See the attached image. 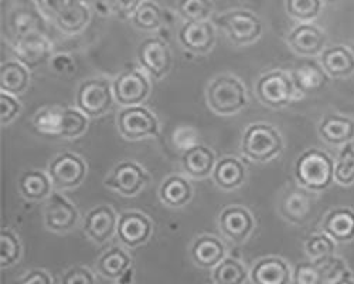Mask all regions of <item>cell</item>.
Here are the masks:
<instances>
[{
	"instance_id": "obj_48",
	"label": "cell",
	"mask_w": 354,
	"mask_h": 284,
	"mask_svg": "<svg viewBox=\"0 0 354 284\" xmlns=\"http://www.w3.org/2000/svg\"><path fill=\"white\" fill-rule=\"evenodd\" d=\"M143 0H111L112 12L121 19L131 17Z\"/></svg>"
},
{
	"instance_id": "obj_20",
	"label": "cell",
	"mask_w": 354,
	"mask_h": 284,
	"mask_svg": "<svg viewBox=\"0 0 354 284\" xmlns=\"http://www.w3.org/2000/svg\"><path fill=\"white\" fill-rule=\"evenodd\" d=\"M118 218L111 206L98 205L86 213L82 229L94 243L104 245L116 233Z\"/></svg>"
},
{
	"instance_id": "obj_2",
	"label": "cell",
	"mask_w": 354,
	"mask_h": 284,
	"mask_svg": "<svg viewBox=\"0 0 354 284\" xmlns=\"http://www.w3.org/2000/svg\"><path fill=\"white\" fill-rule=\"evenodd\" d=\"M241 154L252 162L265 163L283 151V138L277 127L268 123L250 124L241 138Z\"/></svg>"
},
{
	"instance_id": "obj_42",
	"label": "cell",
	"mask_w": 354,
	"mask_h": 284,
	"mask_svg": "<svg viewBox=\"0 0 354 284\" xmlns=\"http://www.w3.org/2000/svg\"><path fill=\"white\" fill-rule=\"evenodd\" d=\"M21 243L19 238L9 229L0 232V266L2 269L12 267L20 260Z\"/></svg>"
},
{
	"instance_id": "obj_19",
	"label": "cell",
	"mask_w": 354,
	"mask_h": 284,
	"mask_svg": "<svg viewBox=\"0 0 354 284\" xmlns=\"http://www.w3.org/2000/svg\"><path fill=\"white\" fill-rule=\"evenodd\" d=\"M13 51L16 59L28 70H36L51 60V43L40 32L16 37Z\"/></svg>"
},
{
	"instance_id": "obj_4",
	"label": "cell",
	"mask_w": 354,
	"mask_h": 284,
	"mask_svg": "<svg viewBox=\"0 0 354 284\" xmlns=\"http://www.w3.org/2000/svg\"><path fill=\"white\" fill-rule=\"evenodd\" d=\"M36 6L47 20L68 36L85 30L91 20L90 8L78 0H36Z\"/></svg>"
},
{
	"instance_id": "obj_13",
	"label": "cell",
	"mask_w": 354,
	"mask_h": 284,
	"mask_svg": "<svg viewBox=\"0 0 354 284\" xmlns=\"http://www.w3.org/2000/svg\"><path fill=\"white\" fill-rule=\"evenodd\" d=\"M80 213L68 199L57 189L46 199L44 224L55 233H67L77 226Z\"/></svg>"
},
{
	"instance_id": "obj_10",
	"label": "cell",
	"mask_w": 354,
	"mask_h": 284,
	"mask_svg": "<svg viewBox=\"0 0 354 284\" xmlns=\"http://www.w3.org/2000/svg\"><path fill=\"white\" fill-rule=\"evenodd\" d=\"M138 62L145 73L155 80H160L169 74L173 63L171 51L166 42L158 37H149L140 42L138 51Z\"/></svg>"
},
{
	"instance_id": "obj_41",
	"label": "cell",
	"mask_w": 354,
	"mask_h": 284,
	"mask_svg": "<svg viewBox=\"0 0 354 284\" xmlns=\"http://www.w3.org/2000/svg\"><path fill=\"white\" fill-rule=\"evenodd\" d=\"M176 10L185 21L209 20L213 15L214 5L212 0H179Z\"/></svg>"
},
{
	"instance_id": "obj_9",
	"label": "cell",
	"mask_w": 354,
	"mask_h": 284,
	"mask_svg": "<svg viewBox=\"0 0 354 284\" xmlns=\"http://www.w3.org/2000/svg\"><path fill=\"white\" fill-rule=\"evenodd\" d=\"M47 174L53 182L54 189H74L80 186L86 177V163L77 154L63 152L51 159Z\"/></svg>"
},
{
	"instance_id": "obj_33",
	"label": "cell",
	"mask_w": 354,
	"mask_h": 284,
	"mask_svg": "<svg viewBox=\"0 0 354 284\" xmlns=\"http://www.w3.org/2000/svg\"><path fill=\"white\" fill-rule=\"evenodd\" d=\"M43 15L39 9L20 6L16 8L9 17V24L16 37L27 36L32 33H39L43 23Z\"/></svg>"
},
{
	"instance_id": "obj_45",
	"label": "cell",
	"mask_w": 354,
	"mask_h": 284,
	"mask_svg": "<svg viewBox=\"0 0 354 284\" xmlns=\"http://www.w3.org/2000/svg\"><path fill=\"white\" fill-rule=\"evenodd\" d=\"M173 142L174 145L182 150L183 152L189 148H192L193 145L198 144L197 141V134L194 130L192 128H186V127H182L179 130H176L174 134H173Z\"/></svg>"
},
{
	"instance_id": "obj_17",
	"label": "cell",
	"mask_w": 354,
	"mask_h": 284,
	"mask_svg": "<svg viewBox=\"0 0 354 284\" xmlns=\"http://www.w3.org/2000/svg\"><path fill=\"white\" fill-rule=\"evenodd\" d=\"M317 134L324 144L340 150L354 142V118L342 112H326L317 124Z\"/></svg>"
},
{
	"instance_id": "obj_50",
	"label": "cell",
	"mask_w": 354,
	"mask_h": 284,
	"mask_svg": "<svg viewBox=\"0 0 354 284\" xmlns=\"http://www.w3.org/2000/svg\"><path fill=\"white\" fill-rule=\"evenodd\" d=\"M133 274H135V273H133V267L131 266V267H129L120 278H118L116 281H118V283H131V281L133 280Z\"/></svg>"
},
{
	"instance_id": "obj_24",
	"label": "cell",
	"mask_w": 354,
	"mask_h": 284,
	"mask_svg": "<svg viewBox=\"0 0 354 284\" xmlns=\"http://www.w3.org/2000/svg\"><path fill=\"white\" fill-rule=\"evenodd\" d=\"M289 263L278 256H267L255 262L250 272V280L257 284H286L292 283Z\"/></svg>"
},
{
	"instance_id": "obj_44",
	"label": "cell",
	"mask_w": 354,
	"mask_h": 284,
	"mask_svg": "<svg viewBox=\"0 0 354 284\" xmlns=\"http://www.w3.org/2000/svg\"><path fill=\"white\" fill-rule=\"evenodd\" d=\"M0 108H2V111H0V123H2V125H8L19 116L21 104L13 94L2 91L0 93Z\"/></svg>"
},
{
	"instance_id": "obj_28",
	"label": "cell",
	"mask_w": 354,
	"mask_h": 284,
	"mask_svg": "<svg viewBox=\"0 0 354 284\" xmlns=\"http://www.w3.org/2000/svg\"><path fill=\"white\" fill-rule=\"evenodd\" d=\"M247 178L245 165L235 157H223L217 161L213 179L216 185L223 190H234L240 188Z\"/></svg>"
},
{
	"instance_id": "obj_26",
	"label": "cell",
	"mask_w": 354,
	"mask_h": 284,
	"mask_svg": "<svg viewBox=\"0 0 354 284\" xmlns=\"http://www.w3.org/2000/svg\"><path fill=\"white\" fill-rule=\"evenodd\" d=\"M290 76L301 96L320 91L323 87H326L330 80L329 74L324 71L319 62L316 63L310 60L292 70Z\"/></svg>"
},
{
	"instance_id": "obj_35",
	"label": "cell",
	"mask_w": 354,
	"mask_h": 284,
	"mask_svg": "<svg viewBox=\"0 0 354 284\" xmlns=\"http://www.w3.org/2000/svg\"><path fill=\"white\" fill-rule=\"evenodd\" d=\"M319 265L322 269V278L324 284L354 283V273L342 256L333 254Z\"/></svg>"
},
{
	"instance_id": "obj_40",
	"label": "cell",
	"mask_w": 354,
	"mask_h": 284,
	"mask_svg": "<svg viewBox=\"0 0 354 284\" xmlns=\"http://www.w3.org/2000/svg\"><path fill=\"white\" fill-rule=\"evenodd\" d=\"M248 273L245 266L232 258H224L213 269V281L220 284H241L247 280Z\"/></svg>"
},
{
	"instance_id": "obj_29",
	"label": "cell",
	"mask_w": 354,
	"mask_h": 284,
	"mask_svg": "<svg viewBox=\"0 0 354 284\" xmlns=\"http://www.w3.org/2000/svg\"><path fill=\"white\" fill-rule=\"evenodd\" d=\"M20 195L27 201H44L53 192V182L48 174L39 169H30L21 174L17 182Z\"/></svg>"
},
{
	"instance_id": "obj_16",
	"label": "cell",
	"mask_w": 354,
	"mask_h": 284,
	"mask_svg": "<svg viewBox=\"0 0 354 284\" xmlns=\"http://www.w3.org/2000/svg\"><path fill=\"white\" fill-rule=\"evenodd\" d=\"M153 235V223L145 213L138 211L122 212L118 218L116 236L127 247H139Z\"/></svg>"
},
{
	"instance_id": "obj_15",
	"label": "cell",
	"mask_w": 354,
	"mask_h": 284,
	"mask_svg": "<svg viewBox=\"0 0 354 284\" xmlns=\"http://www.w3.org/2000/svg\"><path fill=\"white\" fill-rule=\"evenodd\" d=\"M317 193H313L304 186L288 188L282 195L279 212L292 224H305L315 212Z\"/></svg>"
},
{
	"instance_id": "obj_52",
	"label": "cell",
	"mask_w": 354,
	"mask_h": 284,
	"mask_svg": "<svg viewBox=\"0 0 354 284\" xmlns=\"http://www.w3.org/2000/svg\"><path fill=\"white\" fill-rule=\"evenodd\" d=\"M324 2H326V0H324Z\"/></svg>"
},
{
	"instance_id": "obj_23",
	"label": "cell",
	"mask_w": 354,
	"mask_h": 284,
	"mask_svg": "<svg viewBox=\"0 0 354 284\" xmlns=\"http://www.w3.org/2000/svg\"><path fill=\"white\" fill-rule=\"evenodd\" d=\"M319 63L330 78H348L354 74V51L342 43L326 46L319 55Z\"/></svg>"
},
{
	"instance_id": "obj_30",
	"label": "cell",
	"mask_w": 354,
	"mask_h": 284,
	"mask_svg": "<svg viewBox=\"0 0 354 284\" xmlns=\"http://www.w3.org/2000/svg\"><path fill=\"white\" fill-rule=\"evenodd\" d=\"M159 197L166 206L179 209L192 201L193 188L186 178L180 175H171L162 182L159 188Z\"/></svg>"
},
{
	"instance_id": "obj_27",
	"label": "cell",
	"mask_w": 354,
	"mask_h": 284,
	"mask_svg": "<svg viewBox=\"0 0 354 284\" xmlns=\"http://www.w3.org/2000/svg\"><path fill=\"white\" fill-rule=\"evenodd\" d=\"M224 258L225 246L216 236H198L192 246V259L201 269H214Z\"/></svg>"
},
{
	"instance_id": "obj_46",
	"label": "cell",
	"mask_w": 354,
	"mask_h": 284,
	"mask_svg": "<svg viewBox=\"0 0 354 284\" xmlns=\"http://www.w3.org/2000/svg\"><path fill=\"white\" fill-rule=\"evenodd\" d=\"M62 281L66 284H75V283H94L95 276L91 273V270H88L86 267L75 266L68 269L64 276L62 277Z\"/></svg>"
},
{
	"instance_id": "obj_38",
	"label": "cell",
	"mask_w": 354,
	"mask_h": 284,
	"mask_svg": "<svg viewBox=\"0 0 354 284\" xmlns=\"http://www.w3.org/2000/svg\"><path fill=\"white\" fill-rule=\"evenodd\" d=\"M62 123H63V107H46L37 111V114L33 118L35 128L48 136L60 138L62 131Z\"/></svg>"
},
{
	"instance_id": "obj_21",
	"label": "cell",
	"mask_w": 354,
	"mask_h": 284,
	"mask_svg": "<svg viewBox=\"0 0 354 284\" xmlns=\"http://www.w3.org/2000/svg\"><path fill=\"white\" fill-rule=\"evenodd\" d=\"M179 42L194 54H205L216 43V28L210 20L185 21L179 30Z\"/></svg>"
},
{
	"instance_id": "obj_34",
	"label": "cell",
	"mask_w": 354,
	"mask_h": 284,
	"mask_svg": "<svg viewBox=\"0 0 354 284\" xmlns=\"http://www.w3.org/2000/svg\"><path fill=\"white\" fill-rule=\"evenodd\" d=\"M163 10L162 8L152 2V0H143L138 6L135 13L131 16L132 24L143 32H153L163 24Z\"/></svg>"
},
{
	"instance_id": "obj_12",
	"label": "cell",
	"mask_w": 354,
	"mask_h": 284,
	"mask_svg": "<svg viewBox=\"0 0 354 284\" xmlns=\"http://www.w3.org/2000/svg\"><path fill=\"white\" fill-rule=\"evenodd\" d=\"M149 182L146 170L133 161H122L105 178V186L122 196H136Z\"/></svg>"
},
{
	"instance_id": "obj_43",
	"label": "cell",
	"mask_w": 354,
	"mask_h": 284,
	"mask_svg": "<svg viewBox=\"0 0 354 284\" xmlns=\"http://www.w3.org/2000/svg\"><path fill=\"white\" fill-rule=\"evenodd\" d=\"M292 283L295 284H320L323 283L322 278V269L320 265L316 262H301L293 269L292 273Z\"/></svg>"
},
{
	"instance_id": "obj_49",
	"label": "cell",
	"mask_w": 354,
	"mask_h": 284,
	"mask_svg": "<svg viewBox=\"0 0 354 284\" xmlns=\"http://www.w3.org/2000/svg\"><path fill=\"white\" fill-rule=\"evenodd\" d=\"M17 281L21 283V284H35V283L48 284V283L53 281V277L46 270H43V269H33L30 272H27Z\"/></svg>"
},
{
	"instance_id": "obj_51",
	"label": "cell",
	"mask_w": 354,
	"mask_h": 284,
	"mask_svg": "<svg viewBox=\"0 0 354 284\" xmlns=\"http://www.w3.org/2000/svg\"><path fill=\"white\" fill-rule=\"evenodd\" d=\"M78 2H86V0H78Z\"/></svg>"
},
{
	"instance_id": "obj_47",
	"label": "cell",
	"mask_w": 354,
	"mask_h": 284,
	"mask_svg": "<svg viewBox=\"0 0 354 284\" xmlns=\"http://www.w3.org/2000/svg\"><path fill=\"white\" fill-rule=\"evenodd\" d=\"M50 64L54 73L62 74V76H68L75 71V63L67 54H57L51 57Z\"/></svg>"
},
{
	"instance_id": "obj_14",
	"label": "cell",
	"mask_w": 354,
	"mask_h": 284,
	"mask_svg": "<svg viewBox=\"0 0 354 284\" xmlns=\"http://www.w3.org/2000/svg\"><path fill=\"white\" fill-rule=\"evenodd\" d=\"M289 48L301 57L313 59L319 57L328 44V35L313 21L299 23L293 27L286 37Z\"/></svg>"
},
{
	"instance_id": "obj_25",
	"label": "cell",
	"mask_w": 354,
	"mask_h": 284,
	"mask_svg": "<svg viewBox=\"0 0 354 284\" xmlns=\"http://www.w3.org/2000/svg\"><path fill=\"white\" fill-rule=\"evenodd\" d=\"M217 159L213 150L201 144L193 145L182 155V166L185 169V174L193 179H204L213 175Z\"/></svg>"
},
{
	"instance_id": "obj_11",
	"label": "cell",
	"mask_w": 354,
	"mask_h": 284,
	"mask_svg": "<svg viewBox=\"0 0 354 284\" xmlns=\"http://www.w3.org/2000/svg\"><path fill=\"white\" fill-rule=\"evenodd\" d=\"M115 101L124 107L139 105L151 94V81L145 73L128 69L118 74L112 82Z\"/></svg>"
},
{
	"instance_id": "obj_22",
	"label": "cell",
	"mask_w": 354,
	"mask_h": 284,
	"mask_svg": "<svg viewBox=\"0 0 354 284\" xmlns=\"http://www.w3.org/2000/svg\"><path fill=\"white\" fill-rule=\"evenodd\" d=\"M320 231L328 233L337 245H347L354 240V209L336 206L323 216Z\"/></svg>"
},
{
	"instance_id": "obj_36",
	"label": "cell",
	"mask_w": 354,
	"mask_h": 284,
	"mask_svg": "<svg viewBox=\"0 0 354 284\" xmlns=\"http://www.w3.org/2000/svg\"><path fill=\"white\" fill-rule=\"evenodd\" d=\"M336 240L322 231L319 233L310 235L305 242V253L308 259L316 263H322L323 260L330 258V256L336 254Z\"/></svg>"
},
{
	"instance_id": "obj_32",
	"label": "cell",
	"mask_w": 354,
	"mask_h": 284,
	"mask_svg": "<svg viewBox=\"0 0 354 284\" xmlns=\"http://www.w3.org/2000/svg\"><path fill=\"white\" fill-rule=\"evenodd\" d=\"M131 266H132L131 256L122 247L113 246L108 249L98 259L97 272L102 277L116 281Z\"/></svg>"
},
{
	"instance_id": "obj_31",
	"label": "cell",
	"mask_w": 354,
	"mask_h": 284,
	"mask_svg": "<svg viewBox=\"0 0 354 284\" xmlns=\"http://www.w3.org/2000/svg\"><path fill=\"white\" fill-rule=\"evenodd\" d=\"M28 71L30 70L19 60L3 63L0 67V90L13 96L23 94L30 84Z\"/></svg>"
},
{
	"instance_id": "obj_3",
	"label": "cell",
	"mask_w": 354,
	"mask_h": 284,
	"mask_svg": "<svg viewBox=\"0 0 354 284\" xmlns=\"http://www.w3.org/2000/svg\"><path fill=\"white\" fill-rule=\"evenodd\" d=\"M205 100L210 109L218 116H234L248 104L245 85L240 78L221 74L214 77L205 90Z\"/></svg>"
},
{
	"instance_id": "obj_37",
	"label": "cell",
	"mask_w": 354,
	"mask_h": 284,
	"mask_svg": "<svg viewBox=\"0 0 354 284\" xmlns=\"http://www.w3.org/2000/svg\"><path fill=\"white\" fill-rule=\"evenodd\" d=\"M324 8V0H285L288 16L298 23L315 21Z\"/></svg>"
},
{
	"instance_id": "obj_39",
	"label": "cell",
	"mask_w": 354,
	"mask_h": 284,
	"mask_svg": "<svg viewBox=\"0 0 354 284\" xmlns=\"http://www.w3.org/2000/svg\"><path fill=\"white\" fill-rule=\"evenodd\" d=\"M335 184L344 188L354 185V142L342 147L335 159Z\"/></svg>"
},
{
	"instance_id": "obj_18",
	"label": "cell",
	"mask_w": 354,
	"mask_h": 284,
	"mask_svg": "<svg viewBox=\"0 0 354 284\" xmlns=\"http://www.w3.org/2000/svg\"><path fill=\"white\" fill-rule=\"evenodd\" d=\"M254 216L244 206L232 205L218 215V229L232 243L245 242L254 232Z\"/></svg>"
},
{
	"instance_id": "obj_8",
	"label": "cell",
	"mask_w": 354,
	"mask_h": 284,
	"mask_svg": "<svg viewBox=\"0 0 354 284\" xmlns=\"http://www.w3.org/2000/svg\"><path fill=\"white\" fill-rule=\"evenodd\" d=\"M120 134L129 141H139L156 136L159 132V121L155 114L139 105L124 107L116 117Z\"/></svg>"
},
{
	"instance_id": "obj_7",
	"label": "cell",
	"mask_w": 354,
	"mask_h": 284,
	"mask_svg": "<svg viewBox=\"0 0 354 284\" xmlns=\"http://www.w3.org/2000/svg\"><path fill=\"white\" fill-rule=\"evenodd\" d=\"M217 24L228 40L237 46L252 44L262 35L261 19L250 10H230L217 17Z\"/></svg>"
},
{
	"instance_id": "obj_1",
	"label": "cell",
	"mask_w": 354,
	"mask_h": 284,
	"mask_svg": "<svg viewBox=\"0 0 354 284\" xmlns=\"http://www.w3.org/2000/svg\"><path fill=\"white\" fill-rule=\"evenodd\" d=\"M295 179L313 193H323L335 184V158L317 147L305 150L295 162Z\"/></svg>"
},
{
	"instance_id": "obj_6",
	"label": "cell",
	"mask_w": 354,
	"mask_h": 284,
	"mask_svg": "<svg viewBox=\"0 0 354 284\" xmlns=\"http://www.w3.org/2000/svg\"><path fill=\"white\" fill-rule=\"evenodd\" d=\"M113 87L108 78H88L78 87L75 104L90 118H100L113 105Z\"/></svg>"
},
{
	"instance_id": "obj_5",
	"label": "cell",
	"mask_w": 354,
	"mask_h": 284,
	"mask_svg": "<svg viewBox=\"0 0 354 284\" xmlns=\"http://www.w3.org/2000/svg\"><path fill=\"white\" fill-rule=\"evenodd\" d=\"M258 100L272 109H281L301 98L302 96L295 87L292 76L282 70H272L262 74L255 84Z\"/></svg>"
}]
</instances>
